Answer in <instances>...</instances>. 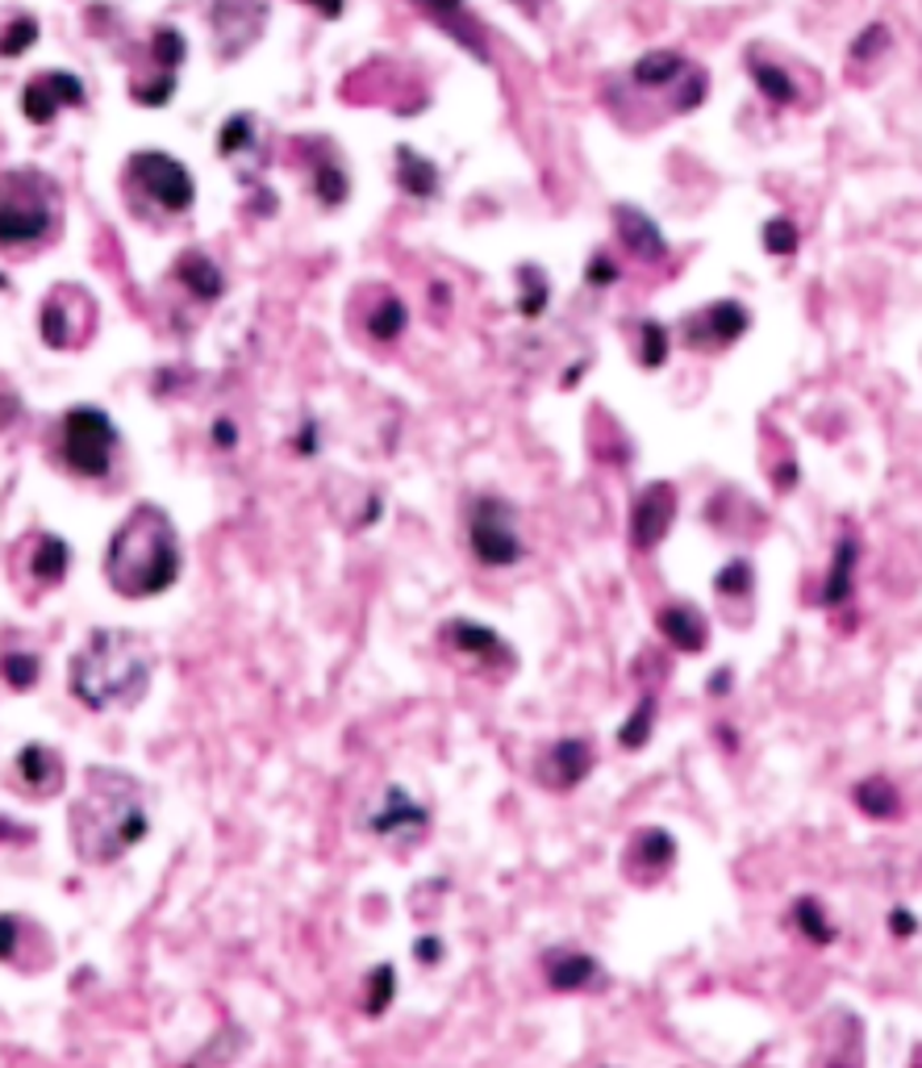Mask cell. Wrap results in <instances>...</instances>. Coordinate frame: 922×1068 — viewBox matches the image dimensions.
Returning <instances> with one entry per match:
<instances>
[{
    "label": "cell",
    "mask_w": 922,
    "mask_h": 1068,
    "mask_svg": "<svg viewBox=\"0 0 922 1068\" xmlns=\"http://www.w3.org/2000/svg\"><path fill=\"white\" fill-rule=\"evenodd\" d=\"M676 860V843L668 831H659V826H647V831H639L635 835V864H643V869H668Z\"/></svg>",
    "instance_id": "obj_26"
},
{
    "label": "cell",
    "mask_w": 922,
    "mask_h": 1068,
    "mask_svg": "<svg viewBox=\"0 0 922 1068\" xmlns=\"http://www.w3.org/2000/svg\"><path fill=\"white\" fill-rule=\"evenodd\" d=\"M856 564H860V542L856 535H843L835 542V556H831V572L823 585V606H847L852 592H856Z\"/></svg>",
    "instance_id": "obj_17"
},
{
    "label": "cell",
    "mask_w": 922,
    "mask_h": 1068,
    "mask_svg": "<svg viewBox=\"0 0 922 1068\" xmlns=\"http://www.w3.org/2000/svg\"><path fill=\"white\" fill-rule=\"evenodd\" d=\"M59 105H63V100H59V92H55V84H50L47 76H42V80H33L30 88L21 92V109H26V117H30V121H38V126H47L50 117L59 114Z\"/></svg>",
    "instance_id": "obj_29"
},
{
    "label": "cell",
    "mask_w": 922,
    "mask_h": 1068,
    "mask_svg": "<svg viewBox=\"0 0 922 1068\" xmlns=\"http://www.w3.org/2000/svg\"><path fill=\"white\" fill-rule=\"evenodd\" d=\"M171 92H176V80L164 76V80H150V88H134V100H143V105H167Z\"/></svg>",
    "instance_id": "obj_42"
},
{
    "label": "cell",
    "mask_w": 922,
    "mask_h": 1068,
    "mask_svg": "<svg viewBox=\"0 0 922 1068\" xmlns=\"http://www.w3.org/2000/svg\"><path fill=\"white\" fill-rule=\"evenodd\" d=\"M413 4H422L426 9V17L439 26V30H447L455 42H460L463 50H472L480 63H489V47H484V33H480V26L472 21V17L463 13V4L468 0H413Z\"/></svg>",
    "instance_id": "obj_14"
},
{
    "label": "cell",
    "mask_w": 922,
    "mask_h": 1068,
    "mask_svg": "<svg viewBox=\"0 0 922 1068\" xmlns=\"http://www.w3.org/2000/svg\"><path fill=\"white\" fill-rule=\"evenodd\" d=\"M4 680L13 685V689H30L33 680H38V659L33 656H4Z\"/></svg>",
    "instance_id": "obj_40"
},
{
    "label": "cell",
    "mask_w": 922,
    "mask_h": 1068,
    "mask_svg": "<svg viewBox=\"0 0 922 1068\" xmlns=\"http://www.w3.org/2000/svg\"><path fill=\"white\" fill-rule=\"evenodd\" d=\"M656 626H659V635L664 639L673 643L676 651H706V643H709V623L697 614L693 606H668V609H659L656 614Z\"/></svg>",
    "instance_id": "obj_16"
},
{
    "label": "cell",
    "mask_w": 922,
    "mask_h": 1068,
    "mask_svg": "<svg viewBox=\"0 0 922 1068\" xmlns=\"http://www.w3.org/2000/svg\"><path fill=\"white\" fill-rule=\"evenodd\" d=\"M743 67H747V76H752V84H756L759 97L773 100L776 109L810 105L806 92H802V76H797V71H793L785 59H776L773 47L752 42V47H747V55H743Z\"/></svg>",
    "instance_id": "obj_9"
},
{
    "label": "cell",
    "mask_w": 922,
    "mask_h": 1068,
    "mask_svg": "<svg viewBox=\"0 0 922 1068\" xmlns=\"http://www.w3.org/2000/svg\"><path fill=\"white\" fill-rule=\"evenodd\" d=\"M443 635L451 647H460L463 656H501V651H506L501 639H497V630H489V626L480 623H447Z\"/></svg>",
    "instance_id": "obj_24"
},
{
    "label": "cell",
    "mask_w": 922,
    "mask_h": 1068,
    "mask_svg": "<svg viewBox=\"0 0 922 1068\" xmlns=\"http://www.w3.org/2000/svg\"><path fill=\"white\" fill-rule=\"evenodd\" d=\"M130 180L138 184L155 205H164L171 214H184V209L193 205V197H197L193 176L184 172V164H176L171 155H164V150H138L130 159Z\"/></svg>",
    "instance_id": "obj_8"
},
{
    "label": "cell",
    "mask_w": 922,
    "mask_h": 1068,
    "mask_svg": "<svg viewBox=\"0 0 922 1068\" xmlns=\"http://www.w3.org/2000/svg\"><path fill=\"white\" fill-rule=\"evenodd\" d=\"M518 280H522V301H518V310L527 313V317H539L547 305V276L539 272V267H522Z\"/></svg>",
    "instance_id": "obj_36"
},
{
    "label": "cell",
    "mask_w": 922,
    "mask_h": 1068,
    "mask_svg": "<svg viewBox=\"0 0 922 1068\" xmlns=\"http://www.w3.org/2000/svg\"><path fill=\"white\" fill-rule=\"evenodd\" d=\"M71 835L84 860H117L147 835V805L143 785L117 768H92L88 793L71 805Z\"/></svg>",
    "instance_id": "obj_1"
},
{
    "label": "cell",
    "mask_w": 922,
    "mask_h": 1068,
    "mask_svg": "<svg viewBox=\"0 0 922 1068\" xmlns=\"http://www.w3.org/2000/svg\"><path fill=\"white\" fill-rule=\"evenodd\" d=\"M468 542H472L480 564H489V568H510V564L527 556V547L518 539V527H513V510L506 501H497V497H480L472 506V513H468Z\"/></svg>",
    "instance_id": "obj_6"
},
{
    "label": "cell",
    "mask_w": 922,
    "mask_h": 1068,
    "mask_svg": "<svg viewBox=\"0 0 922 1068\" xmlns=\"http://www.w3.org/2000/svg\"><path fill=\"white\" fill-rule=\"evenodd\" d=\"M614 226H618V238L626 243V251L643 259V264H659L668 255V243L651 217L635 209V205H614Z\"/></svg>",
    "instance_id": "obj_13"
},
{
    "label": "cell",
    "mask_w": 922,
    "mask_h": 1068,
    "mask_svg": "<svg viewBox=\"0 0 922 1068\" xmlns=\"http://www.w3.org/2000/svg\"><path fill=\"white\" fill-rule=\"evenodd\" d=\"M413 956H418V960H430V964H439V960H443V943H439V939H418Z\"/></svg>",
    "instance_id": "obj_46"
},
{
    "label": "cell",
    "mask_w": 922,
    "mask_h": 1068,
    "mask_svg": "<svg viewBox=\"0 0 922 1068\" xmlns=\"http://www.w3.org/2000/svg\"><path fill=\"white\" fill-rule=\"evenodd\" d=\"M405 322H410L405 305H401L396 296H389L384 305H376V310L367 313V334H372V339H380V343H389V339H396V334L405 330Z\"/></svg>",
    "instance_id": "obj_32"
},
{
    "label": "cell",
    "mask_w": 922,
    "mask_h": 1068,
    "mask_svg": "<svg viewBox=\"0 0 922 1068\" xmlns=\"http://www.w3.org/2000/svg\"><path fill=\"white\" fill-rule=\"evenodd\" d=\"M13 943H17V919L0 914V960H9V956H13Z\"/></svg>",
    "instance_id": "obj_45"
},
{
    "label": "cell",
    "mask_w": 922,
    "mask_h": 1068,
    "mask_svg": "<svg viewBox=\"0 0 922 1068\" xmlns=\"http://www.w3.org/2000/svg\"><path fill=\"white\" fill-rule=\"evenodd\" d=\"M396 184L418 200L439 197V167L413 147H396Z\"/></svg>",
    "instance_id": "obj_20"
},
{
    "label": "cell",
    "mask_w": 922,
    "mask_h": 1068,
    "mask_svg": "<svg viewBox=\"0 0 922 1068\" xmlns=\"http://www.w3.org/2000/svg\"><path fill=\"white\" fill-rule=\"evenodd\" d=\"M422 826H426V810L413 805L405 790H389L384 810L372 819V831H380V835H393V831L401 835V831H422Z\"/></svg>",
    "instance_id": "obj_21"
},
{
    "label": "cell",
    "mask_w": 922,
    "mask_h": 1068,
    "mask_svg": "<svg viewBox=\"0 0 922 1068\" xmlns=\"http://www.w3.org/2000/svg\"><path fill=\"white\" fill-rule=\"evenodd\" d=\"M709 689H714V693H726V689H730V673H726V668H723V673H718V676H714V680H709Z\"/></svg>",
    "instance_id": "obj_49"
},
{
    "label": "cell",
    "mask_w": 922,
    "mask_h": 1068,
    "mask_svg": "<svg viewBox=\"0 0 922 1068\" xmlns=\"http://www.w3.org/2000/svg\"><path fill=\"white\" fill-rule=\"evenodd\" d=\"M17 776L26 781L30 793L50 797V793H59V785H63V764L55 760V752L30 743V747H21V756H17Z\"/></svg>",
    "instance_id": "obj_19"
},
{
    "label": "cell",
    "mask_w": 922,
    "mask_h": 1068,
    "mask_svg": "<svg viewBox=\"0 0 922 1068\" xmlns=\"http://www.w3.org/2000/svg\"><path fill=\"white\" fill-rule=\"evenodd\" d=\"M890 935L893 939H910V935H919V919L910 914V910H890Z\"/></svg>",
    "instance_id": "obj_44"
},
{
    "label": "cell",
    "mask_w": 922,
    "mask_h": 1068,
    "mask_svg": "<svg viewBox=\"0 0 922 1068\" xmlns=\"http://www.w3.org/2000/svg\"><path fill=\"white\" fill-rule=\"evenodd\" d=\"M890 50H893L890 26H885V21H869V26L852 38V47H847V67H852V71H856L860 63L873 67V63H881Z\"/></svg>",
    "instance_id": "obj_23"
},
{
    "label": "cell",
    "mask_w": 922,
    "mask_h": 1068,
    "mask_svg": "<svg viewBox=\"0 0 922 1068\" xmlns=\"http://www.w3.org/2000/svg\"><path fill=\"white\" fill-rule=\"evenodd\" d=\"M752 585H756V568L747 559H730V564H723V572L714 576V589L723 597H747Z\"/></svg>",
    "instance_id": "obj_34"
},
{
    "label": "cell",
    "mask_w": 922,
    "mask_h": 1068,
    "mask_svg": "<svg viewBox=\"0 0 922 1068\" xmlns=\"http://www.w3.org/2000/svg\"><path fill=\"white\" fill-rule=\"evenodd\" d=\"M759 243H764V251L768 255H793V251L802 247V231H797V222H789V217H768L764 222V231H759Z\"/></svg>",
    "instance_id": "obj_31"
},
{
    "label": "cell",
    "mask_w": 922,
    "mask_h": 1068,
    "mask_svg": "<svg viewBox=\"0 0 922 1068\" xmlns=\"http://www.w3.org/2000/svg\"><path fill=\"white\" fill-rule=\"evenodd\" d=\"M594 768V747L585 739H560L543 760V781L556 790H572Z\"/></svg>",
    "instance_id": "obj_15"
},
{
    "label": "cell",
    "mask_w": 922,
    "mask_h": 1068,
    "mask_svg": "<svg viewBox=\"0 0 922 1068\" xmlns=\"http://www.w3.org/2000/svg\"><path fill=\"white\" fill-rule=\"evenodd\" d=\"M393 993H396L393 964H380V969H372V977H367V1010H372V1015H380L384 1006L393 1002Z\"/></svg>",
    "instance_id": "obj_38"
},
{
    "label": "cell",
    "mask_w": 922,
    "mask_h": 1068,
    "mask_svg": "<svg viewBox=\"0 0 922 1068\" xmlns=\"http://www.w3.org/2000/svg\"><path fill=\"white\" fill-rule=\"evenodd\" d=\"M676 522V489L668 480H651L635 506H630V542L639 551H651L659 542L668 539V530Z\"/></svg>",
    "instance_id": "obj_10"
},
{
    "label": "cell",
    "mask_w": 922,
    "mask_h": 1068,
    "mask_svg": "<svg viewBox=\"0 0 922 1068\" xmlns=\"http://www.w3.org/2000/svg\"><path fill=\"white\" fill-rule=\"evenodd\" d=\"M150 685V647L134 630H97L71 659V689L84 706H134Z\"/></svg>",
    "instance_id": "obj_3"
},
{
    "label": "cell",
    "mask_w": 922,
    "mask_h": 1068,
    "mask_svg": "<svg viewBox=\"0 0 922 1068\" xmlns=\"http://www.w3.org/2000/svg\"><path fill=\"white\" fill-rule=\"evenodd\" d=\"M313 9L317 13L326 17V21H334V17H343V9H346V0H310Z\"/></svg>",
    "instance_id": "obj_48"
},
{
    "label": "cell",
    "mask_w": 922,
    "mask_h": 1068,
    "mask_svg": "<svg viewBox=\"0 0 922 1068\" xmlns=\"http://www.w3.org/2000/svg\"><path fill=\"white\" fill-rule=\"evenodd\" d=\"M651 726H656V697H643L639 709H635L622 723V731H618V743H622V747H643V743L651 739Z\"/></svg>",
    "instance_id": "obj_33"
},
{
    "label": "cell",
    "mask_w": 922,
    "mask_h": 1068,
    "mask_svg": "<svg viewBox=\"0 0 922 1068\" xmlns=\"http://www.w3.org/2000/svg\"><path fill=\"white\" fill-rule=\"evenodd\" d=\"M63 572H67V547L59 539H42L38 542V556H33V576L59 580Z\"/></svg>",
    "instance_id": "obj_37"
},
{
    "label": "cell",
    "mask_w": 922,
    "mask_h": 1068,
    "mask_svg": "<svg viewBox=\"0 0 922 1068\" xmlns=\"http://www.w3.org/2000/svg\"><path fill=\"white\" fill-rule=\"evenodd\" d=\"M747 330H752V313H747V305H739V301H714L709 310L689 317V346H702V351L730 346V343H739Z\"/></svg>",
    "instance_id": "obj_12"
},
{
    "label": "cell",
    "mask_w": 922,
    "mask_h": 1068,
    "mask_svg": "<svg viewBox=\"0 0 922 1068\" xmlns=\"http://www.w3.org/2000/svg\"><path fill=\"white\" fill-rule=\"evenodd\" d=\"M264 0H214V30L226 55H243L264 33Z\"/></svg>",
    "instance_id": "obj_11"
},
{
    "label": "cell",
    "mask_w": 922,
    "mask_h": 1068,
    "mask_svg": "<svg viewBox=\"0 0 922 1068\" xmlns=\"http://www.w3.org/2000/svg\"><path fill=\"white\" fill-rule=\"evenodd\" d=\"M630 84L639 92H659L668 97L673 114H693L697 105H706L709 97V71L702 63H693L689 55H680L676 47H656L639 55L630 63Z\"/></svg>",
    "instance_id": "obj_4"
},
{
    "label": "cell",
    "mask_w": 922,
    "mask_h": 1068,
    "mask_svg": "<svg viewBox=\"0 0 922 1068\" xmlns=\"http://www.w3.org/2000/svg\"><path fill=\"white\" fill-rule=\"evenodd\" d=\"M155 59L159 63H167V67H176L184 59V38H180V30H159L155 33Z\"/></svg>",
    "instance_id": "obj_41"
},
{
    "label": "cell",
    "mask_w": 922,
    "mask_h": 1068,
    "mask_svg": "<svg viewBox=\"0 0 922 1068\" xmlns=\"http://www.w3.org/2000/svg\"><path fill=\"white\" fill-rule=\"evenodd\" d=\"M618 276H622V272L614 267L610 255H594V259H589V272H585V280H589V284H597V288H606V284H614V280H618Z\"/></svg>",
    "instance_id": "obj_43"
},
{
    "label": "cell",
    "mask_w": 922,
    "mask_h": 1068,
    "mask_svg": "<svg viewBox=\"0 0 922 1068\" xmlns=\"http://www.w3.org/2000/svg\"><path fill=\"white\" fill-rule=\"evenodd\" d=\"M47 180H38L30 172H13L0 180V243H30L50 231V197Z\"/></svg>",
    "instance_id": "obj_5"
},
{
    "label": "cell",
    "mask_w": 922,
    "mask_h": 1068,
    "mask_svg": "<svg viewBox=\"0 0 922 1068\" xmlns=\"http://www.w3.org/2000/svg\"><path fill=\"white\" fill-rule=\"evenodd\" d=\"M117 430L100 410H71L63 418V460L80 477H105Z\"/></svg>",
    "instance_id": "obj_7"
},
{
    "label": "cell",
    "mask_w": 922,
    "mask_h": 1068,
    "mask_svg": "<svg viewBox=\"0 0 922 1068\" xmlns=\"http://www.w3.org/2000/svg\"><path fill=\"white\" fill-rule=\"evenodd\" d=\"M38 38V21L33 17H17L13 26L4 30V38H0V55H21V50H30V42Z\"/></svg>",
    "instance_id": "obj_39"
},
{
    "label": "cell",
    "mask_w": 922,
    "mask_h": 1068,
    "mask_svg": "<svg viewBox=\"0 0 922 1068\" xmlns=\"http://www.w3.org/2000/svg\"><path fill=\"white\" fill-rule=\"evenodd\" d=\"M852 802H856L860 814H869V819H881L890 822L902 814V793L893 790L885 776H869V781H860L856 790H852Z\"/></svg>",
    "instance_id": "obj_22"
},
{
    "label": "cell",
    "mask_w": 922,
    "mask_h": 1068,
    "mask_svg": "<svg viewBox=\"0 0 922 1068\" xmlns=\"http://www.w3.org/2000/svg\"><path fill=\"white\" fill-rule=\"evenodd\" d=\"M597 969H601V964H597L594 956L572 952V948H556V952L543 956L547 981H551V989H563V993L594 986V981H597Z\"/></svg>",
    "instance_id": "obj_18"
},
{
    "label": "cell",
    "mask_w": 922,
    "mask_h": 1068,
    "mask_svg": "<svg viewBox=\"0 0 922 1068\" xmlns=\"http://www.w3.org/2000/svg\"><path fill=\"white\" fill-rule=\"evenodd\" d=\"M217 443H234V427L222 422V427H217Z\"/></svg>",
    "instance_id": "obj_50"
},
{
    "label": "cell",
    "mask_w": 922,
    "mask_h": 1068,
    "mask_svg": "<svg viewBox=\"0 0 922 1068\" xmlns=\"http://www.w3.org/2000/svg\"><path fill=\"white\" fill-rule=\"evenodd\" d=\"M105 572L121 597H155L171 589V580L180 576V539L171 518L150 501L130 510L109 542Z\"/></svg>",
    "instance_id": "obj_2"
},
{
    "label": "cell",
    "mask_w": 922,
    "mask_h": 1068,
    "mask_svg": "<svg viewBox=\"0 0 922 1068\" xmlns=\"http://www.w3.org/2000/svg\"><path fill=\"white\" fill-rule=\"evenodd\" d=\"M793 922H797V931H802L810 943H831V939H835V922L823 914L818 898H797V902H793Z\"/></svg>",
    "instance_id": "obj_28"
},
{
    "label": "cell",
    "mask_w": 922,
    "mask_h": 1068,
    "mask_svg": "<svg viewBox=\"0 0 922 1068\" xmlns=\"http://www.w3.org/2000/svg\"><path fill=\"white\" fill-rule=\"evenodd\" d=\"M0 284H4V280H0Z\"/></svg>",
    "instance_id": "obj_51"
},
{
    "label": "cell",
    "mask_w": 922,
    "mask_h": 1068,
    "mask_svg": "<svg viewBox=\"0 0 922 1068\" xmlns=\"http://www.w3.org/2000/svg\"><path fill=\"white\" fill-rule=\"evenodd\" d=\"M668 360V330L659 322H643L639 330V363L643 368H664Z\"/></svg>",
    "instance_id": "obj_35"
},
{
    "label": "cell",
    "mask_w": 922,
    "mask_h": 1068,
    "mask_svg": "<svg viewBox=\"0 0 922 1068\" xmlns=\"http://www.w3.org/2000/svg\"><path fill=\"white\" fill-rule=\"evenodd\" d=\"M217 150H222L226 159H238V155H247V150H259V134H255L251 114H234L230 121L222 126V134H217Z\"/></svg>",
    "instance_id": "obj_27"
},
{
    "label": "cell",
    "mask_w": 922,
    "mask_h": 1068,
    "mask_svg": "<svg viewBox=\"0 0 922 1068\" xmlns=\"http://www.w3.org/2000/svg\"><path fill=\"white\" fill-rule=\"evenodd\" d=\"M773 480H776V489H793V484H797V463H793V460L776 463Z\"/></svg>",
    "instance_id": "obj_47"
},
{
    "label": "cell",
    "mask_w": 922,
    "mask_h": 1068,
    "mask_svg": "<svg viewBox=\"0 0 922 1068\" xmlns=\"http://www.w3.org/2000/svg\"><path fill=\"white\" fill-rule=\"evenodd\" d=\"M180 280L200 301H217V296H222V272H217L205 255H197V251H188L180 259Z\"/></svg>",
    "instance_id": "obj_25"
},
{
    "label": "cell",
    "mask_w": 922,
    "mask_h": 1068,
    "mask_svg": "<svg viewBox=\"0 0 922 1068\" xmlns=\"http://www.w3.org/2000/svg\"><path fill=\"white\" fill-rule=\"evenodd\" d=\"M313 188H317V200L322 205H343L346 193H351V180H346V172L334 159H317V167H313Z\"/></svg>",
    "instance_id": "obj_30"
}]
</instances>
